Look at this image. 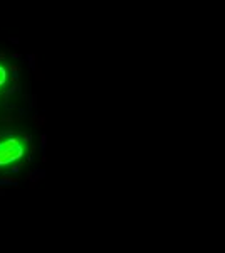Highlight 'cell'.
I'll list each match as a JSON object with an SVG mask.
<instances>
[{
  "label": "cell",
  "instance_id": "6da1fadb",
  "mask_svg": "<svg viewBox=\"0 0 225 253\" xmlns=\"http://www.w3.org/2000/svg\"><path fill=\"white\" fill-rule=\"evenodd\" d=\"M32 140L24 133H0V174H12L29 161Z\"/></svg>",
  "mask_w": 225,
  "mask_h": 253
},
{
  "label": "cell",
  "instance_id": "7a4b0ae2",
  "mask_svg": "<svg viewBox=\"0 0 225 253\" xmlns=\"http://www.w3.org/2000/svg\"><path fill=\"white\" fill-rule=\"evenodd\" d=\"M17 81V71L9 61L0 58V100H3L14 89Z\"/></svg>",
  "mask_w": 225,
  "mask_h": 253
}]
</instances>
